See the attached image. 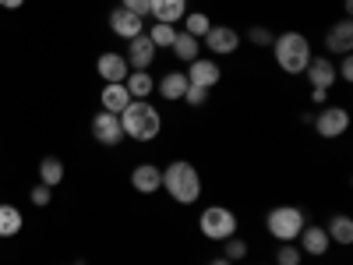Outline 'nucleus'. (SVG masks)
Masks as SVG:
<instances>
[{
	"instance_id": "obj_25",
	"label": "nucleus",
	"mask_w": 353,
	"mask_h": 265,
	"mask_svg": "<svg viewBox=\"0 0 353 265\" xmlns=\"http://www.w3.org/2000/svg\"><path fill=\"white\" fill-rule=\"evenodd\" d=\"M212 25H216V21H212L209 14H205V11H188V14H184V28H181V32H188V36H194V39H205V32H209Z\"/></svg>"
},
{
	"instance_id": "obj_36",
	"label": "nucleus",
	"mask_w": 353,
	"mask_h": 265,
	"mask_svg": "<svg viewBox=\"0 0 353 265\" xmlns=\"http://www.w3.org/2000/svg\"><path fill=\"white\" fill-rule=\"evenodd\" d=\"M209 265H233V262H230V258H223V255H219V258H212V262H209Z\"/></svg>"
},
{
	"instance_id": "obj_9",
	"label": "nucleus",
	"mask_w": 353,
	"mask_h": 265,
	"mask_svg": "<svg viewBox=\"0 0 353 265\" xmlns=\"http://www.w3.org/2000/svg\"><path fill=\"white\" fill-rule=\"evenodd\" d=\"M304 78H307L311 88H325V92H332V85L339 81V75H336V61H332L329 53L311 57V64L304 68Z\"/></svg>"
},
{
	"instance_id": "obj_2",
	"label": "nucleus",
	"mask_w": 353,
	"mask_h": 265,
	"mask_svg": "<svg viewBox=\"0 0 353 265\" xmlns=\"http://www.w3.org/2000/svg\"><path fill=\"white\" fill-rule=\"evenodd\" d=\"M163 191L176 205H194L201 198V173L188 159H173L163 166Z\"/></svg>"
},
{
	"instance_id": "obj_20",
	"label": "nucleus",
	"mask_w": 353,
	"mask_h": 265,
	"mask_svg": "<svg viewBox=\"0 0 353 265\" xmlns=\"http://www.w3.org/2000/svg\"><path fill=\"white\" fill-rule=\"evenodd\" d=\"M21 226H25V216H21L18 205H11V202H0V237H4V241L18 237Z\"/></svg>"
},
{
	"instance_id": "obj_1",
	"label": "nucleus",
	"mask_w": 353,
	"mask_h": 265,
	"mask_svg": "<svg viewBox=\"0 0 353 265\" xmlns=\"http://www.w3.org/2000/svg\"><path fill=\"white\" fill-rule=\"evenodd\" d=\"M117 117H121L124 138H131V141H141L145 145V141H156L163 135V113L149 99H131Z\"/></svg>"
},
{
	"instance_id": "obj_13",
	"label": "nucleus",
	"mask_w": 353,
	"mask_h": 265,
	"mask_svg": "<svg viewBox=\"0 0 353 265\" xmlns=\"http://www.w3.org/2000/svg\"><path fill=\"white\" fill-rule=\"evenodd\" d=\"M131 188H134L138 195H156V191H163V166H156V163H138V166L131 170Z\"/></svg>"
},
{
	"instance_id": "obj_27",
	"label": "nucleus",
	"mask_w": 353,
	"mask_h": 265,
	"mask_svg": "<svg viewBox=\"0 0 353 265\" xmlns=\"http://www.w3.org/2000/svg\"><path fill=\"white\" fill-rule=\"evenodd\" d=\"M223 258H230L233 265H237L241 258H248V241H241L237 233H233V237H226V241H223Z\"/></svg>"
},
{
	"instance_id": "obj_12",
	"label": "nucleus",
	"mask_w": 353,
	"mask_h": 265,
	"mask_svg": "<svg viewBox=\"0 0 353 265\" xmlns=\"http://www.w3.org/2000/svg\"><path fill=\"white\" fill-rule=\"evenodd\" d=\"M297 248H301V255L321 258V255H329L332 241H329V233H325V226H318V223H307V226L301 230V237H297Z\"/></svg>"
},
{
	"instance_id": "obj_29",
	"label": "nucleus",
	"mask_w": 353,
	"mask_h": 265,
	"mask_svg": "<svg viewBox=\"0 0 353 265\" xmlns=\"http://www.w3.org/2000/svg\"><path fill=\"white\" fill-rule=\"evenodd\" d=\"M272 39H276V32H269L265 25H254V28H248V43H251V46L269 50V46H272Z\"/></svg>"
},
{
	"instance_id": "obj_33",
	"label": "nucleus",
	"mask_w": 353,
	"mask_h": 265,
	"mask_svg": "<svg viewBox=\"0 0 353 265\" xmlns=\"http://www.w3.org/2000/svg\"><path fill=\"white\" fill-rule=\"evenodd\" d=\"M336 75H339V81H353V57H350V53H346V57H339Z\"/></svg>"
},
{
	"instance_id": "obj_19",
	"label": "nucleus",
	"mask_w": 353,
	"mask_h": 265,
	"mask_svg": "<svg viewBox=\"0 0 353 265\" xmlns=\"http://www.w3.org/2000/svg\"><path fill=\"white\" fill-rule=\"evenodd\" d=\"M99 103L106 113H121L128 103H131V92H128V85L124 81H110L103 85V92H99Z\"/></svg>"
},
{
	"instance_id": "obj_28",
	"label": "nucleus",
	"mask_w": 353,
	"mask_h": 265,
	"mask_svg": "<svg viewBox=\"0 0 353 265\" xmlns=\"http://www.w3.org/2000/svg\"><path fill=\"white\" fill-rule=\"evenodd\" d=\"M301 262H304V255H301L297 244H279L276 248V265H301Z\"/></svg>"
},
{
	"instance_id": "obj_4",
	"label": "nucleus",
	"mask_w": 353,
	"mask_h": 265,
	"mask_svg": "<svg viewBox=\"0 0 353 265\" xmlns=\"http://www.w3.org/2000/svg\"><path fill=\"white\" fill-rule=\"evenodd\" d=\"M304 219L307 216L297 205H276V209H269V216H265V230H269V237H276L279 244H297L301 230L307 226Z\"/></svg>"
},
{
	"instance_id": "obj_30",
	"label": "nucleus",
	"mask_w": 353,
	"mask_h": 265,
	"mask_svg": "<svg viewBox=\"0 0 353 265\" xmlns=\"http://www.w3.org/2000/svg\"><path fill=\"white\" fill-rule=\"evenodd\" d=\"M184 103L201 110L205 103H209V88H201V85H188V92H184Z\"/></svg>"
},
{
	"instance_id": "obj_10",
	"label": "nucleus",
	"mask_w": 353,
	"mask_h": 265,
	"mask_svg": "<svg viewBox=\"0 0 353 265\" xmlns=\"http://www.w3.org/2000/svg\"><path fill=\"white\" fill-rule=\"evenodd\" d=\"M92 138H96L99 145H106V149H113V145H121V141H124L121 117H117V113H106V110H99V113L92 117Z\"/></svg>"
},
{
	"instance_id": "obj_26",
	"label": "nucleus",
	"mask_w": 353,
	"mask_h": 265,
	"mask_svg": "<svg viewBox=\"0 0 353 265\" xmlns=\"http://www.w3.org/2000/svg\"><path fill=\"white\" fill-rule=\"evenodd\" d=\"M64 181V163L57 159V156H46L43 163H39V184H46V188H57Z\"/></svg>"
},
{
	"instance_id": "obj_24",
	"label": "nucleus",
	"mask_w": 353,
	"mask_h": 265,
	"mask_svg": "<svg viewBox=\"0 0 353 265\" xmlns=\"http://www.w3.org/2000/svg\"><path fill=\"white\" fill-rule=\"evenodd\" d=\"M145 36L152 39L156 50H170L173 39H176V25H166V21H152L149 28H145Z\"/></svg>"
},
{
	"instance_id": "obj_6",
	"label": "nucleus",
	"mask_w": 353,
	"mask_h": 265,
	"mask_svg": "<svg viewBox=\"0 0 353 265\" xmlns=\"http://www.w3.org/2000/svg\"><path fill=\"white\" fill-rule=\"evenodd\" d=\"M314 124V135L325 138V141H336L350 131V110L346 106H321L318 117H311Z\"/></svg>"
},
{
	"instance_id": "obj_32",
	"label": "nucleus",
	"mask_w": 353,
	"mask_h": 265,
	"mask_svg": "<svg viewBox=\"0 0 353 265\" xmlns=\"http://www.w3.org/2000/svg\"><path fill=\"white\" fill-rule=\"evenodd\" d=\"M121 8L138 14V18H149V0H121Z\"/></svg>"
},
{
	"instance_id": "obj_35",
	"label": "nucleus",
	"mask_w": 353,
	"mask_h": 265,
	"mask_svg": "<svg viewBox=\"0 0 353 265\" xmlns=\"http://www.w3.org/2000/svg\"><path fill=\"white\" fill-rule=\"evenodd\" d=\"M25 4V0H0V8H8V11H18Z\"/></svg>"
},
{
	"instance_id": "obj_23",
	"label": "nucleus",
	"mask_w": 353,
	"mask_h": 265,
	"mask_svg": "<svg viewBox=\"0 0 353 265\" xmlns=\"http://www.w3.org/2000/svg\"><path fill=\"white\" fill-rule=\"evenodd\" d=\"M173 57L181 64H191L194 57H201V39H194V36H188V32H181V28H176V39H173Z\"/></svg>"
},
{
	"instance_id": "obj_5",
	"label": "nucleus",
	"mask_w": 353,
	"mask_h": 265,
	"mask_svg": "<svg viewBox=\"0 0 353 265\" xmlns=\"http://www.w3.org/2000/svg\"><path fill=\"white\" fill-rule=\"evenodd\" d=\"M241 226L237 213L230 209V205H205L201 216H198V230H201V237H209L216 244H223L226 237H233Z\"/></svg>"
},
{
	"instance_id": "obj_3",
	"label": "nucleus",
	"mask_w": 353,
	"mask_h": 265,
	"mask_svg": "<svg viewBox=\"0 0 353 265\" xmlns=\"http://www.w3.org/2000/svg\"><path fill=\"white\" fill-rule=\"evenodd\" d=\"M272 57H276V68L283 75H304V68L311 64V39L304 32H283L272 39Z\"/></svg>"
},
{
	"instance_id": "obj_34",
	"label": "nucleus",
	"mask_w": 353,
	"mask_h": 265,
	"mask_svg": "<svg viewBox=\"0 0 353 265\" xmlns=\"http://www.w3.org/2000/svg\"><path fill=\"white\" fill-rule=\"evenodd\" d=\"M311 103L314 106H325L329 103V92H325V88H311Z\"/></svg>"
},
{
	"instance_id": "obj_8",
	"label": "nucleus",
	"mask_w": 353,
	"mask_h": 265,
	"mask_svg": "<svg viewBox=\"0 0 353 265\" xmlns=\"http://www.w3.org/2000/svg\"><path fill=\"white\" fill-rule=\"evenodd\" d=\"M184 75H188V85H201V88H209V92L223 81V68H219L216 57H194Z\"/></svg>"
},
{
	"instance_id": "obj_14",
	"label": "nucleus",
	"mask_w": 353,
	"mask_h": 265,
	"mask_svg": "<svg viewBox=\"0 0 353 265\" xmlns=\"http://www.w3.org/2000/svg\"><path fill=\"white\" fill-rule=\"evenodd\" d=\"M110 32L131 43L134 36L145 32V18H138V14H131V11H124V8H113V11H110Z\"/></svg>"
},
{
	"instance_id": "obj_11",
	"label": "nucleus",
	"mask_w": 353,
	"mask_h": 265,
	"mask_svg": "<svg viewBox=\"0 0 353 265\" xmlns=\"http://www.w3.org/2000/svg\"><path fill=\"white\" fill-rule=\"evenodd\" d=\"M156 53H159V50L152 46V39L141 32V36H134V39L128 43L124 61H128V68H131V71H149V68H152V61H156Z\"/></svg>"
},
{
	"instance_id": "obj_18",
	"label": "nucleus",
	"mask_w": 353,
	"mask_h": 265,
	"mask_svg": "<svg viewBox=\"0 0 353 265\" xmlns=\"http://www.w3.org/2000/svg\"><path fill=\"white\" fill-rule=\"evenodd\" d=\"M156 92H159L166 103H181L184 92H188V75H184V71H166V75L156 81Z\"/></svg>"
},
{
	"instance_id": "obj_22",
	"label": "nucleus",
	"mask_w": 353,
	"mask_h": 265,
	"mask_svg": "<svg viewBox=\"0 0 353 265\" xmlns=\"http://www.w3.org/2000/svg\"><path fill=\"white\" fill-rule=\"evenodd\" d=\"M124 85H128L131 99H149V96L156 92V78H152V71H131V75L124 78Z\"/></svg>"
},
{
	"instance_id": "obj_7",
	"label": "nucleus",
	"mask_w": 353,
	"mask_h": 265,
	"mask_svg": "<svg viewBox=\"0 0 353 265\" xmlns=\"http://www.w3.org/2000/svg\"><path fill=\"white\" fill-rule=\"evenodd\" d=\"M201 50H209L216 61L219 57H233L241 50V32L230 28V25H212L209 32H205V39H201Z\"/></svg>"
},
{
	"instance_id": "obj_21",
	"label": "nucleus",
	"mask_w": 353,
	"mask_h": 265,
	"mask_svg": "<svg viewBox=\"0 0 353 265\" xmlns=\"http://www.w3.org/2000/svg\"><path fill=\"white\" fill-rule=\"evenodd\" d=\"M325 233H329V241H332V244L350 248V244H353V219H350L346 213H336V216L325 223Z\"/></svg>"
},
{
	"instance_id": "obj_15",
	"label": "nucleus",
	"mask_w": 353,
	"mask_h": 265,
	"mask_svg": "<svg viewBox=\"0 0 353 265\" xmlns=\"http://www.w3.org/2000/svg\"><path fill=\"white\" fill-rule=\"evenodd\" d=\"M325 50H329L332 61H336V57H346V53L353 50V21H350V18L336 21L329 32H325Z\"/></svg>"
},
{
	"instance_id": "obj_31",
	"label": "nucleus",
	"mask_w": 353,
	"mask_h": 265,
	"mask_svg": "<svg viewBox=\"0 0 353 265\" xmlns=\"http://www.w3.org/2000/svg\"><path fill=\"white\" fill-rule=\"evenodd\" d=\"M28 198H32V205H36V209H46V205H50V198H53V188H46V184H36L32 191H28Z\"/></svg>"
},
{
	"instance_id": "obj_16",
	"label": "nucleus",
	"mask_w": 353,
	"mask_h": 265,
	"mask_svg": "<svg viewBox=\"0 0 353 265\" xmlns=\"http://www.w3.org/2000/svg\"><path fill=\"white\" fill-rule=\"evenodd\" d=\"M96 75L103 78V85H110V81H124V78L131 75V68H128V61H124V53L106 50L99 61H96Z\"/></svg>"
},
{
	"instance_id": "obj_17",
	"label": "nucleus",
	"mask_w": 353,
	"mask_h": 265,
	"mask_svg": "<svg viewBox=\"0 0 353 265\" xmlns=\"http://www.w3.org/2000/svg\"><path fill=\"white\" fill-rule=\"evenodd\" d=\"M184 14H188V0H149V18L152 21L176 25V21H184Z\"/></svg>"
}]
</instances>
